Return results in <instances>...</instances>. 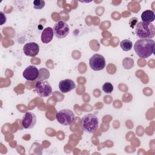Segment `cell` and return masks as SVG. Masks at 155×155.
Instances as JSON below:
<instances>
[{"label": "cell", "instance_id": "3", "mask_svg": "<svg viewBox=\"0 0 155 155\" xmlns=\"http://www.w3.org/2000/svg\"><path fill=\"white\" fill-rule=\"evenodd\" d=\"M99 126V119L93 114L88 113L83 116L81 120V127L88 133L94 132Z\"/></svg>", "mask_w": 155, "mask_h": 155}, {"label": "cell", "instance_id": "15", "mask_svg": "<svg viewBox=\"0 0 155 155\" xmlns=\"http://www.w3.org/2000/svg\"><path fill=\"white\" fill-rule=\"evenodd\" d=\"M122 65L125 69H130L134 65V61L130 58H125L122 61Z\"/></svg>", "mask_w": 155, "mask_h": 155}, {"label": "cell", "instance_id": "1", "mask_svg": "<svg viewBox=\"0 0 155 155\" xmlns=\"http://www.w3.org/2000/svg\"><path fill=\"white\" fill-rule=\"evenodd\" d=\"M154 41L151 39H138L134 45V50L137 55L141 58H147L154 51Z\"/></svg>", "mask_w": 155, "mask_h": 155}, {"label": "cell", "instance_id": "14", "mask_svg": "<svg viewBox=\"0 0 155 155\" xmlns=\"http://www.w3.org/2000/svg\"><path fill=\"white\" fill-rule=\"evenodd\" d=\"M120 46L124 51H127L130 50L132 48L133 43L129 39H124L120 42Z\"/></svg>", "mask_w": 155, "mask_h": 155}, {"label": "cell", "instance_id": "17", "mask_svg": "<svg viewBox=\"0 0 155 155\" xmlns=\"http://www.w3.org/2000/svg\"><path fill=\"white\" fill-rule=\"evenodd\" d=\"M45 6V1L43 0H35L33 1V7L35 9H42Z\"/></svg>", "mask_w": 155, "mask_h": 155}, {"label": "cell", "instance_id": "18", "mask_svg": "<svg viewBox=\"0 0 155 155\" xmlns=\"http://www.w3.org/2000/svg\"><path fill=\"white\" fill-rule=\"evenodd\" d=\"M0 17H1V22H0V25H3L5 22H6V16L4 14V13L2 12H0Z\"/></svg>", "mask_w": 155, "mask_h": 155}, {"label": "cell", "instance_id": "6", "mask_svg": "<svg viewBox=\"0 0 155 155\" xmlns=\"http://www.w3.org/2000/svg\"><path fill=\"white\" fill-rule=\"evenodd\" d=\"M54 35L58 38H65L70 33L69 25L63 21L56 22L53 28Z\"/></svg>", "mask_w": 155, "mask_h": 155}, {"label": "cell", "instance_id": "7", "mask_svg": "<svg viewBox=\"0 0 155 155\" xmlns=\"http://www.w3.org/2000/svg\"><path fill=\"white\" fill-rule=\"evenodd\" d=\"M89 65L92 70L100 71L105 67V59L103 56L99 54H94L90 58Z\"/></svg>", "mask_w": 155, "mask_h": 155}, {"label": "cell", "instance_id": "4", "mask_svg": "<svg viewBox=\"0 0 155 155\" xmlns=\"http://www.w3.org/2000/svg\"><path fill=\"white\" fill-rule=\"evenodd\" d=\"M58 122L62 125H70L74 120V113L69 109H63L58 111L56 114Z\"/></svg>", "mask_w": 155, "mask_h": 155}, {"label": "cell", "instance_id": "19", "mask_svg": "<svg viewBox=\"0 0 155 155\" xmlns=\"http://www.w3.org/2000/svg\"><path fill=\"white\" fill-rule=\"evenodd\" d=\"M137 22V19L136 18H133L132 19H131V20L130 21V27H131L132 28L134 27V26L135 25H136Z\"/></svg>", "mask_w": 155, "mask_h": 155}, {"label": "cell", "instance_id": "16", "mask_svg": "<svg viewBox=\"0 0 155 155\" xmlns=\"http://www.w3.org/2000/svg\"><path fill=\"white\" fill-rule=\"evenodd\" d=\"M102 90L105 93H110L113 90V85L110 82H105L102 86Z\"/></svg>", "mask_w": 155, "mask_h": 155}, {"label": "cell", "instance_id": "5", "mask_svg": "<svg viewBox=\"0 0 155 155\" xmlns=\"http://www.w3.org/2000/svg\"><path fill=\"white\" fill-rule=\"evenodd\" d=\"M35 88L37 94L41 97H48L52 94V87L45 80L38 81L35 84Z\"/></svg>", "mask_w": 155, "mask_h": 155}, {"label": "cell", "instance_id": "9", "mask_svg": "<svg viewBox=\"0 0 155 155\" xmlns=\"http://www.w3.org/2000/svg\"><path fill=\"white\" fill-rule=\"evenodd\" d=\"M39 75V71L34 65H29L25 68L22 73L23 77L27 81H35Z\"/></svg>", "mask_w": 155, "mask_h": 155}, {"label": "cell", "instance_id": "11", "mask_svg": "<svg viewBox=\"0 0 155 155\" xmlns=\"http://www.w3.org/2000/svg\"><path fill=\"white\" fill-rule=\"evenodd\" d=\"M76 87V84L73 80L70 79H66L61 81L59 83V88L61 92L62 93H66L71 90L74 89Z\"/></svg>", "mask_w": 155, "mask_h": 155}, {"label": "cell", "instance_id": "8", "mask_svg": "<svg viewBox=\"0 0 155 155\" xmlns=\"http://www.w3.org/2000/svg\"><path fill=\"white\" fill-rule=\"evenodd\" d=\"M36 121V114L31 112H27L22 117V125L25 129H31L35 126Z\"/></svg>", "mask_w": 155, "mask_h": 155}, {"label": "cell", "instance_id": "2", "mask_svg": "<svg viewBox=\"0 0 155 155\" xmlns=\"http://www.w3.org/2000/svg\"><path fill=\"white\" fill-rule=\"evenodd\" d=\"M135 33L140 39H151L155 35L154 26L151 22L140 21L136 25Z\"/></svg>", "mask_w": 155, "mask_h": 155}, {"label": "cell", "instance_id": "12", "mask_svg": "<svg viewBox=\"0 0 155 155\" xmlns=\"http://www.w3.org/2000/svg\"><path fill=\"white\" fill-rule=\"evenodd\" d=\"M53 30L51 27H47L42 32L41 41L44 44L49 43L53 38Z\"/></svg>", "mask_w": 155, "mask_h": 155}, {"label": "cell", "instance_id": "10", "mask_svg": "<svg viewBox=\"0 0 155 155\" xmlns=\"http://www.w3.org/2000/svg\"><path fill=\"white\" fill-rule=\"evenodd\" d=\"M24 53L28 56L35 57L39 51V45L34 42H30L25 44L23 47Z\"/></svg>", "mask_w": 155, "mask_h": 155}, {"label": "cell", "instance_id": "13", "mask_svg": "<svg viewBox=\"0 0 155 155\" xmlns=\"http://www.w3.org/2000/svg\"><path fill=\"white\" fill-rule=\"evenodd\" d=\"M141 19L143 22H151L154 21L155 19V15L154 12L151 10H147L141 15Z\"/></svg>", "mask_w": 155, "mask_h": 155}]
</instances>
